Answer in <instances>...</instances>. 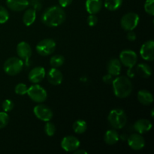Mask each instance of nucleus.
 Returning a JSON list of instances; mask_svg holds the SVG:
<instances>
[{
    "instance_id": "nucleus-1",
    "label": "nucleus",
    "mask_w": 154,
    "mask_h": 154,
    "mask_svg": "<svg viewBox=\"0 0 154 154\" xmlns=\"http://www.w3.org/2000/svg\"><path fill=\"white\" fill-rule=\"evenodd\" d=\"M66 20V12L61 6H52L47 9L42 16V21L48 27L61 25Z\"/></svg>"
},
{
    "instance_id": "nucleus-2",
    "label": "nucleus",
    "mask_w": 154,
    "mask_h": 154,
    "mask_svg": "<svg viewBox=\"0 0 154 154\" xmlns=\"http://www.w3.org/2000/svg\"><path fill=\"white\" fill-rule=\"evenodd\" d=\"M114 93L120 99L126 98L132 91V84L130 80L125 76L117 77L112 82Z\"/></svg>"
},
{
    "instance_id": "nucleus-3",
    "label": "nucleus",
    "mask_w": 154,
    "mask_h": 154,
    "mask_svg": "<svg viewBox=\"0 0 154 154\" xmlns=\"http://www.w3.org/2000/svg\"><path fill=\"white\" fill-rule=\"evenodd\" d=\"M108 120L112 127L116 129H122L125 126L127 122V117L123 110L116 108L109 113Z\"/></svg>"
},
{
    "instance_id": "nucleus-4",
    "label": "nucleus",
    "mask_w": 154,
    "mask_h": 154,
    "mask_svg": "<svg viewBox=\"0 0 154 154\" xmlns=\"http://www.w3.org/2000/svg\"><path fill=\"white\" fill-rule=\"evenodd\" d=\"M23 63L22 60L17 57H11L8 59L4 63V71L7 75L14 76L22 71Z\"/></svg>"
},
{
    "instance_id": "nucleus-5",
    "label": "nucleus",
    "mask_w": 154,
    "mask_h": 154,
    "mask_svg": "<svg viewBox=\"0 0 154 154\" xmlns=\"http://www.w3.org/2000/svg\"><path fill=\"white\" fill-rule=\"evenodd\" d=\"M26 94H28L29 97L32 100L38 103H42L45 102L48 96L46 90L40 85L36 84L28 88Z\"/></svg>"
},
{
    "instance_id": "nucleus-6",
    "label": "nucleus",
    "mask_w": 154,
    "mask_h": 154,
    "mask_svg": "<svg viewBox=\"0 0 154 154\" xmlns=\"http://www.w3.org/2000/svg\"><path fill=\"white\" fill-rule=\"evenodd\" d=\"M139 23V16L133 12H129L123 15L120 20L121 27L126 31L134 30Z\"/></svg>"
},
{
    "instance_id": "nucleus-7",
    "label": "nucleus",
    "mask_w": 154,
    "mask_h": 154,
    "mask_svg": "<svg viewBox=\"0 0 154 154\" xmlns=\"http://www.w3.org/2000/svg\"><path fill=\"white\" fill-rule=\"evenodd\" d=\"M35 49L39 55L43 57L49 56L55 51L56 42L51 38L44 39L36 45Z\"/></svg>"
},
{
    "instance_id": "nucleus-8",
    "label": "nucleus",
    "mask_w": 154,
    "mask_h": 154,
    "mask_svg": "<svg viewBox=\"0 0 154 154\" xmlns=\"http://www.w3.org/2000/svg\"><path fill=\"white\" fill-rule=\"evenodd\" d=\"M120 61L126 67L132 69L137 63V54L131 50H125L120 54Z\"/></svg>"
},
{
    "instance_id": "nucleus-9",
    "label": "nucleus",
    "mask_w": 154,
    "mask_h": 154,
    "mask_svg": "<svg viewBox=\"0 0 154 154\" xmlns=\"http://www.w3.org/2000/svg\"><path fill=\"white\" fill-rule=\"evenodd\" d=\"M33 112L35 117L42 121H50L53 117L52 110L45 105H36L33 109Z\"/></svg>"
},
{
    "instance_id": "nucleus-10",
    "label": "nucleus",
    "mask_w": 154,
    "mask_h": 154,
    "mask_svg": "<svg viewBox=\"0 0 154 154\" xmlns=\"http://www.w3.org/2000/svg\"><path fill=\"white\" fill-rule=\"evenodd\" d=\"M61 147L67 152H74L80 147V141L75 136L69 135L63 138L61 141Z\"/></svg>"
},
{
    "instance_id": "nucleus-11",
    "label": "nucleus",
    "mask_w": 154,
    "mask_h": 154,
    "mask_svg": "<svg viewBox=\"0 0 154 154\" xmlns=\"http://www.w3.org/2000/svg\"><path fill=\"white\" fill-rule=\"evenodd\" d=\"M128 144L134 150H140L145 145V141L139 133L132 134L128 138Z\"/></svg>"
},
{
    "instance_id": "nucleus-12",
    "label": "nucleus",
    "mask_w": 154,
    "mask_h": 154,
    "mask_svg": "<svg viewBox=\"0 0 154 154\" xmlns=\"http://www.w3.org/2000/svg\"><path fill=\"white\" fill-rule=\"evenodd\" d=\"M154 42L148 41L144 43L140 50V54L144 60L147 61H153L154 58Z\"/></svg>"
},
{
    "instance_id": "nucleus-13",
    "label": "nucleus",
    "mask_w": 154,
    "mask_h": 154,
    "mask_svg": "<svg viewBox=\"0 0 154 154\" xmlns=\"http://www.w3.org/2000/svg\"><path fill=\"white\" fill-rule=\"evenodd\" d=\"M45 77V70L42 66H37L32 69L29 73V81L33 84L41 82Z\"/></svg>"
},
{
    "instance_id": "nucleus-14",
    "label": "nucleus",
    "mask_w": 154,
    "mask_h": 154,
    "mask_svg": "<svg viewBox=\"0 0 154 154\" xmlns=\"http://www.w3.org/2000/svg\"><path fill=\"white\" fill-rule=\"evenodd\" d=\"M17 53L20 58L25 60L27 63L28 60L32 56V48L27 42H22L18 44L17 46Z\"/></svg>"
},
{
    "instance_id": "nucleus-15",
    "label": "nucleus",
    "mask_w": 154,
    "mask_h": 154,
    "mask_svg": "<svg viewBox=\"0 0 154 154\" xmlns=\"http://www.w3.org/2000/svg\"><path fill=\"white\" fill-rule=\"evenodd\" d=\"M48 81H49L50 84L53 85H60L62 83L63 79V74L60 71L57 69V68H52L51 70L48 72V75H47Z\"/></svg>"
},
{
    "instance_id": "nucleus-16",
    "label": "nucleus",
    "mask_w": 154,
    "mask_h": 154,
    "mask_svg": "<svg viewBox=\"0 0 154 154\" xmlns=\"http://www.w3.org/2000/svg\"><path fill=\"white\" fill-rule=\"evenodd\" d=\"M6 5L13 11H21L29 5L28 0H7Z\"/></svg>"
},
{
    "instance_id": "nucleus-17",
    "label": "nucleus",
    "mask_w": 154,
    "mask_h": 154,
    "mask_svg": "<svg viewBox=\"0 0 154 154\" xmlns=\"http://www.w3.org/2000/svg\"><path fill=\"white\" fill-rule=\"evenodd\" d=\"M152 128V123L147 119H140L134 124V129L139 134H144L149 132Z\"/></svg>"
},
{
    "instance_id": "nucleus-18",
    "label": "nucleus",
    "mask_w": 154,
    "mask_h": 154,
    "mask_svg": "<svg viewBox=\"0 0 154 154\" xmlns=\"http://www.w3.org/2000/svg\"><path fill=\"white\" fill-rule=\"evenodd\" d=\"M107 70L108 74L112 76H118L121 72V63L118 59H111L107 65Z\"/></svg>"
},
{
    "instance_id": "nucleus-19",
    "label": "nucleus",
    "mask_w": 154,
    "mask_h": 154,
    "mask_svg": "<svg viewBox=\"0 0 154 154\" xmlns=\"http://www.w3.org/2000/svg\"><path fill=\"white\" fill-rule=\"evenodd\" d=\"M102 7V0H87L86 9L90 14H96L99 13Z\"/></svg>"
},
{
    "instance_id": "nucleus-20",
    "label": "nucleus",
    "mask_w": 154,
    "mask_h": 154,
    "mask_svg": "<svg viewBox=\"0 0 154 154\" xmlns=\"http://www.w3.org/2000/svg\"><path fill=\"white\" fill-rule=\"evenodd\" d=\"M138 99L141 104L144 105H149L153 103V95L146 90H140L138 93Z\"/></svg>"
},
{
    "instance_id": "nucleus-21",
    "label": "nucleus",
    "mask_w": 154,
    "mask_h": 154,
    "mask_svg": "<svg viewBox=\"0 0 154 154\" xmlns=\"http://www.w3.org/2000/svg\"><path fill=\"white\" fill-rule=\"evenodd\" d=\"M119 138H120V136H119L118 132L114 129H110V130L107 131L106 133L105 134V137H104L105 142L109 145H113V144L117 143Z\"/></svg>"
},
{
    "instance_id": "nucleus-22",
    "label": "nucleus",
    "mask_w": 154,
    "mask_h": 154,
    "mask_svg": "<svg viewBox=\"0 0 154 154\" xmlns=\"http://www.w3.org/2000/svg\"><path fill=\"white\" fill-rule=\"evenodd\" d=\"M36 19V11L33 8H29L26 11L23 17V22L26 26H29L34 23Z\"/></svg>"
},
{
    "instance_id": "nucleus-23",
    "label": "nucleus",
    "mask_w": 154,
    "mask_h": 154,
    "mask_svg": "<svg viewBox=\"0 0 154 154\" xmlns=\"http://www.w3.org/2000/svg\"><path fill=\"white\" fill-rule=\"evenodd\" d=\"M136 72L138 75L144 78H150L152 75L151 68L146 63L138 64L136 67Z\"/></svg>"
},
{
    "instance_id": "nucleus-24",
    "label": "nucleus",
    "mask_w": 154,
    "mask_h": 154,
    "mask_svg": "<svg viewBox=\"0 0 154 154\" xmlns=\"http://www.w3.org/2000/svg\"><path fill=\"white\" fill-rule=\"evenodd\" d=\"M87 129V124L84 120H78L74 123L73 130L77 134H82L86 132Z\"/></svg>"
},
{
    "instance_id": "nucleus-25",
    "label": "nucleus",
    "mask_w": 154,
    "mask_h": 154,
    "mask_svg": "<svg viewBox=\"0 0 154 154\" xmlns=\"http://www.w3.org/2000/svg\"><path fill=\"white\" fill-rule=\"evenodd\" d=\"M123 0H105V7L109 11H116L122 5Z\"/></svg>"
},
{
    "instance_id": "nucleus-26",
    "label": "nucleus",
    "mask_w": 154,
    "mask_h": 154,
    "mask_svg": "<svg viewBox=\"0 0 154 154\" xmlns=\"http://www.w3.org/2000/svg\"><path fill=\"white\" fill-rule=\"evenodd\" d=\"M65 62V58L62 55H54L50 60V64L53 68H59L63 65Z\"/></svg>"
},
{
    "instance_id": "nucleus-27",
    "label": "nucleus",
    "mask_w": 154,
    "mask_h": 154,
    "mask_svg": "<svg viewBox=\"0 0 154 154\" xmlns=\"http://www.w3.org/2000/svg\"><path fill=\"white\" fill-rule=\"evenodd\" d=\"M9 19L8 11L5 8L0 5V24L5 23L7 22Z\"/></svg>"
},
{
    "instance_id": "nucleus-28",
    "label": "nucleus",
    "mask_w": 154,
    "mask_h": 154,
    "mask_svg": "<svg viewBox=\"0 0 154 154\" xmlns=\"http://www.w3.org/2000/svg\"><path fill=\"white\" fill-rule=\"evenodd\" d=\"M145 11L150 16L154 15V0H147L144 4Z\"/></svg>"
},
{
    "instance_id": "nucleus-29",
    "label": "nucleus",
    "mask_w": 154,
    "mask_h": 154,
    "mask_svg": "<svg viewBox=\"0 0 154 154\" xmlns=\"http://www.w3.org/2000/svg\"><path fill=\"white\" fill-rule=\"evenodd\" d=\"M27 90H28V87L25 84H18L15 87L14 91L17 95H20V96H23V95L26 94Z\"/></svg>"
},
{
    "instance_id": "nucleus-30",
    "label": "nucleus",
    "mask_w": 154,
    "mask_h": 154,
    "mask_svg": "<svg viewBox=\"0 0 154 154\" xmlns=\"http://www.w3.org/2000/svg\"><path fill=\"white\" fill-rule=\"evenodd\" d=\"M45 132H46L47 135L50 137L54 136V134H55V132H56V126H54V123H50V122H48V123H46V125H45Z\"/></svg>"
},
{
    "instance_id": "nucleus-31",
    "label": "nucleus",
    "mask_w": 154,
    "mask_h": 154,
    "mask_svg": "<svg viewBox=\"0 0 154 154\" xmlns=\"http://www.w3.org/2000/svg\"><path fill=\"white\" fill-rule=\"evenodd\" d=\"M9 122V116L7 113L0 112V129L5 127Z\"/></svg>"
},
{
    "instance_id": "nucleus-32",
    "label": "nucleus",
    "mask_w": 154,
    "mask_h": 154,
    "mask_svg": "<svg viewBox=\"0 0 154 154\" xmlns=\"http://www.w3.org/2000/svg\"><path fill=\"white\" fill-rule=\"evenodd\" d=\"M14 102L10 99H5L2 103V108L5 112H8V111H11L14 108Z\"/></svg>"
},
{
    "instance_id": "nucleus-33",
    "label": "nucleus",
    "mask_w": 154,
    "mask_h": 154,
    "mask_svg": "<svg viewBox=\"0 0 154 154\" xmlns=\"http://www.w3.org/2000/svg\"><path fill=\"white\" fill-rule=\"evenodd\" d=\"M29 5L32 7L33 9L35 11H38L42 8V0H28Z\"/></svg>"
},
{
    "instance_id": "nucleus-34",
    "label": "nucleus",
    "mask_w": 154,
    "mask_h": 154,
    "mask_svg": "<svg viewBox=\"0 0 154 154\" xmlns=\"http://www.w3.org/2000/svg\"><path fill=\"white\" fill-rule=\"evenodd\" d=\"M97 22L98 18L95 14H90L87 18V23L90 26H94L96 25Z\"/></svg>"
},
{
    "instance_id": "nucleus-35",
    "label": "nucleus",
    "mask_w": 154,
    "mask_h": 154,
    "mask_svg": "<svg viewBox=\"0 0 154 154\" xmlns=\"http://www.w3.org/2000/svg\"><path fill=\"white\" fill-rule=\"evenodd\" d=\"M59 4L62 8H66L72 4L73 0H58Z\"/></svg>"
},
{
    "instance_id": "nucleus-36",
    "label": "nucleus",
    "mask_w": 154,
    "mask_h": 154,
    "mask_svg": "<svg viewBox=\"0 0 154 154\" xmlns=\"http://www.w3.org/2000/svg\"><path fill=\"white\" fill-rule=\"evenodd\" d=\"M102 79H103V81L105 83V84H112L113 81H114L113 76L111 75H110V74L105 75Z\"/></svg>"
},
{
    "instance_id": "nucleus-37",
    "label": "nucleus",
    "mask_w": 154,
    "mask_h": 154,
    "mask_svg": "<svg viewBox=\"0 0 154 154\" xmlns=\"http://www.w3.org/2000/svg\"><path fill=\"white\" fill-rule=\"evenodd\" d=\"M128 32H128L127 34V39L129 41H130V42H134V41L136 39V35H135V33L134 32L133 30Z\"/></svg>"
},
{
    "instance_id": "nucleus-38",
    "label": "nucleus",
    "mask_w": 154,
    "mask_h": 154,
    "mask_svg": "<svg viewBox=\"0 0 154 154\" xmlns=\"http://www.w3.org/2000/svg\"><path fill=\"white\" fill-rule=\"evenodd\" d=\"M74 153H75V154H78V153H84V154H87V152L85 151V150H78V149H77L76 150H75V151H74Z\"/></svg>"
},
{
    "instance_id": "nucleus-39",
    "label": "nucleus",
    "mask_w": 154,
    "mask_h": 154,
    "mask_svg": "<svg viewBox=\"0 0 154 154\" xmlns=\"http://www.w3.org/2000/svg\"><path fill=\"white\" fill-rule=\"evenodd\" d=\"M152 117H153V110H152Z\"/></svg>"
}]
</instances>
